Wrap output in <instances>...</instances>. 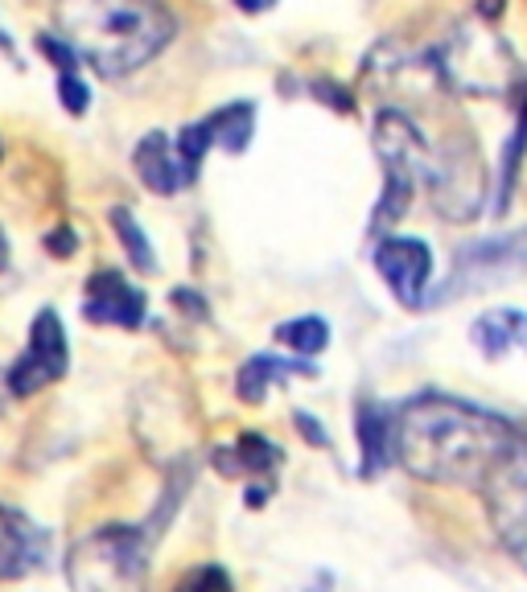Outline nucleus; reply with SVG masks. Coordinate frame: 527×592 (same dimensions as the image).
<instances>
[{"label":"nucleus","instance_id":"8","mask_svg":"<svg viewBox=\"0 0 527 592\" xmlns=\"http://www.w3.org/2000/svg\"><path fill=\"white\" fill-rule=\"evenodd\" d=\"M478 490L487 494V514L499 543L527 572V436H519V444L490 470Z\"/></svg>","mask_w":527,"mask_h":592},{"label":"nucleus","instance_id":"23","mask_svg":"<svg viewBox=\"0 0 527 592\" xmlns=\"http://www.w3.org/2000/svg\"><path fill=\"white\" fill-rule=\"evenodd\" d=\"M33 46H38V55L46 58L50 67L62 70V75H75V70H79V50H75L62 33H38Z\"/></svg>","mask_w":527,"mask_h":592},{"label":"nucleus","instance_id":"29","mask_svg":"<svg viewBox=\"0 0 527 592\" xmlns=\"http://www.w3.org/2000/svg\"><path fill=\"white\" fill-rule=\"evenodd\" d=\"M174 305L189 317H203L206 322V300L198 293H189V288H174Z\"/></svg>","mask_w":527,"mask_h":592},{"label":"nucleus","instance_id":"2","mask_svg":"<svg viewBox=\"0 0 527 592\" xmlns=\"http://www.w3.org/2000/svg\"><path fill=\"white\" fill-rule=\"evenodd\" d=\"M62 38L104 79H124L174 41V17L157 0H62Z\"/></svg>","mask_w":527,"mask_h":592},{"label":"nucleus","instance_id":"20","mask_svg":"<svg viewBox=\"0 0 527 592\" xmlns=\"http://www.w3.org/2000/svg\"><path fill=\"white\" fill-rule=\"evenodd\" d=\"M108 218H111L116 239L124 243V251H128V259H133V268L136 272H157V256H153L149 239H145V230H140V223H136L133 210H128V206H111Z\"/></svg>","mask_w":527,"mask_h":592},{"label":"nucleus","instance_id":"16","mask_svg":"<svg viewBox=\"0 0 527 592\" xmlns=\"http://www.w3.org/2000/svg\"><path fill=\"white\" fill-rule=\"evenodd\" d=\"M293 375L313 378L318 375V366L297 363V358H276V354H252V358L240 366V375H235V391H240L244 404H260L276 383H284V378H293Z\"/></svg>","mask_w":527,"mask_h":592},{"label":"nucleus","instance_id":"33","mask_svg":"<svg viewBox=\"0 0 527 592\" xmlns=\"http://www.w3.org/2000/svg\"><path fill=\"white\" fill-rule=\"evenodd\" d=\"M0 157H4V148H0Z\"/></svg>","mask_w":527,"mask_h":592},{"label":"nucleus","instance_id":"12","mask_svg":"<svg viewBox=\"0 0 527 592\" xmlns=\"http://www.w3.org/2000/svg\"><path fill=\"white\" fill-rule=\"evenodd\" d=\"M50 555V535L29 514L13 511L0 502V580H21L33 568L46 564Z\"/></svg>","mask_w":527,"mask_h":592},{"label":"nucleus","instance_id":"7","mask_svg":"<svg viewBox=\"0 0 527 592\" xmlns=\"http://www.w3.org/2000/svg\"><path fill=\"white\" fill-rule=\"evenodd\" d=\"M527 272V230H507L499 239H482L461 247L453 259V272L433 293L429 305H446L453 296L487 293L495 284H511Z\"/></svg>","mask_w":527,"mask_h":592},{"label":"nucleus","instance_id":"26","mask_svg":"<svg viewBox=\"0 0 527 592\" xmlns=\"http://www.w3.org/2000/svg\"><path fill=\"white\" fill-rule=\"evenodd\" d=\"M41 247H46L55 259H70L75 251H79V235H75L70 227H55L41 235Z\"/></svg>","mask_w":527,"mask_h":592},{"label":"nucleus","instance_id":"13","mask_svg":"<svg viewBox=\"0 0 527 592\" xmlns=\"http://www.w3.org/2000/svg\"><path fill=\"white\" fill-rule=\"evenodd\" d=\"M392 416L388 407L363 395L359 407H354V436H359V453H363V465H359V477H379V473L392 465Z\"/></svg>","mask_w":527,"mask_h":592},{"label":"nucleus","instance_id":"11","mask_svg":"<svg viewBox=\"0 0 527 592\" xmlns=\"http://www.w3.org/2000/svg\"><path fill=\"white\" fill-rule=\"evenodd\" d=\"M145 309L149 300L140 288L124 280V272L116 268H99L87 280V300H82V317L95 325H124V329H136L145 322Z\"/></svg>","mask_w":527,"mask_h":592},{"label":"nucleus","instance_id":"19","mask_svg":"<svg viewBox=\"0 0 527 592\" xmlns=\"http://www.w3.org/2000/svg\"><path fill=\"white\" fill-rule=\"evenodd\" d=\"M527 157V79L519 87V120H515V136L507 140L502 148V169H499V189H495V215H507L511 210V198H515V181H519V165Z\"/></svg>","mask_w":527,"mask_h":592},{"label":"nucleus","instance_id":"32","mask_svg":"<svg viewBox=\"0 0 527 592\" xmlns=\"http://www.w3.org/2000/svg\"><path fill=\"white\" fill-rule=\"evenodd\" d=\"M9 268V243H4V230H0V272Z\"/></svg>","mask_w":527,"mask_h":592},{"label":"nucleus","instance_id":"14","mask_svg":"<svg viewBox=\"0 0 527 592\" xmlns=\"http://www.w3.org/2000/svg\"><path fill=\"white\" fill-rule=\"evenodd\" d=\"M470 337L478 354L490 363H502L511 351L527 354V313L519 309H487L482 317H474Z\"/></svg>","mask_w":527,"mask_h":592},{"label":"nucleus","instance_id":"5","mask_svg":"<svg viewBox=\"0 0 527 592\" xmlns=\"http://www.w3.org/2000/svg\"><path fill=\"white\" fill-rule=\"evenodd\" d=\"M433 70L437 79H446L453 91L474 95V99H490V95L511 91L519 62H515L511 46L499 33L487 29H453V38L441 41L433 50Z\"/></svg>","mask_w":527,"mask_h":592},{"label":"nucleus","instance_id":"9","mask_svg":"<svg viewBox=\"0 0 527 592\" xmlns=\"http://www.w3.org/2000/svg\"><path fill=\"white\" fill-rule=\"evenodd\" d=\"M70 351H67V334H62V317L55 309H41L29 325V346L26 354L13 363L9 371V391L17 399H26L33 391L50 387L67 375Z\"/></svg>","mask_w":527,"mask_h":592},{"label":"nucleus","instance_id":"17","mask_svg":"<svg viewBox=\"0 0 527 592\" xmlns=\"http://www.w3.org/2000/svg\"><path fill=\"white\" fill-rule=\"evenodd\" d=\"M281 448L260 436V432H244L231 448H215V470L223 477H244V473H272L281 465Z\"/></svg>","mask_w":527,"mask_h":592},{"label":"nucleus","instance_id":"4","mask_svg":"<svg viewBox=\"0 0 527 592\" xmlns=\"http://www.w3.org/2000/svg\"><path fill=\"white\" fill-rule=\"evenodd\" d=\"M371 145H375V157L383 165V194H379L375 210H371V223H367V235L371 239H383L388 230H396V223L408 215L412 206V194H417V177L420 165H424V136L412 124V116L400 108H383L371 124Z\"/></svg>","mask_w":527,"mask_h":592},{"label":"nucleus","instance_id":"18","mask_svg":"<svg viewBox=\"0 0 527 592\" xmlns=\"http://www.w3.org/2000/svg\"><path fill=\"white\" fill-rule=\"evenodd\" d=\"M206 128H211V145L227 148V152H244L252 145V132H256V103L235 99L227 108L211 111Z\"/></svg>","mask_w":527,"mask_h":592},{"label":"nucleus","instance_id":"27","mask_svg":"<svg viewBox=\"0 0 527 592\" xmlns=\"http://www.w3.org/2000/svg\"><path fill=\"white\" fill-rule=\"evenodd\" d=\"M297 428H301V436H305V441L313 444V448H330V436H325L322 432V424H318V420L310 416V412H297Z\"/></svg>","mask_w":527,"mask_h":592},{"label":"nucleus","instance_id":"28","mask_svg":"<svg viewBox=\"0 0 527 592\" xmlns=\"http://www.w3.org/2000/svg\"><path fill=\"white\" fill-rule=\"evenodd\" d=\"M313 91L322 95V103H334V108H339V111H354L351 95L342 91L339 82H313Z\"/></svg>","mask_w":527,"mask_h":592},{"label":"nucleus","instance_id":"22","mask_svg":"<svg viewBox=\"0 0 527 592\" xmlns=\"http://www.w3.org/2000/svg\"><path fill=\"white\" fill-rule=\"evenodd\" d=\"M206 152H211V128H206V120L186 124L177 132V165H182L186 181H198V169H203Z\"/></svg>","mask_w":527,"mask_h":592},{"label":"nucleus","instance_id":"21","mask_svg":"<svg viewBox=\"0 0 527 592\" xmlns=\"http://www.w3.org/2000/svg\"><path fill=\"white\" fill-rule=\"evenodd\" d=\"M276 342L289 346V351L297 354H322L330 346V325L322 317H293V322H281L276 325Z\"/></svg>","mask_w":527,"mask_h":592},{"label":"nucleus","instance_id":"30","mask_svg":"<svg viewBox=\"0 0 527 592\" xmlns=\"http://www.w3.org/2000/svg\"><path fill=\"white\" fill-rule=\"evenodd\" d=\"M269 494H272V482H264V485H252V490H247V506H264V502H269Z\"/></svg>","mask_w":527,"mask_h":592},{"label":"nucleus","instance_id":"10","mask_svg":"<svg viewBox=\"0 0 527 592\" xmlns=\"http://www.w3.org/2000/svg\"><path fill=\"white\" fill-rule=\"evenodd\" d=\"M375 268L404 309H420L424 305V288H429V276H433L429 243L408 239V235H383L375 243Z\"/></svg>","mask_w":527,"mask_h":592},{"label":"nucleus","instance_id":"24","mask_svg":"<svg viewBox=\"0 0 527 592\" xmlns=\"http://www.w3.org/2000/svg\"><path fill=\"white\" fill-rule=\"evenodd\" d=\"M174 592H231V576L218 564H203L189 568L186 576L177 580Z\"/></svg>","mask_w":527,"mask_h":592},{"label":"nucleus","instance_id":"31","mask_svg":"<svg viewBox=\"0 0 527 592\" xmlns=\"http://www.w3.org/2000/svg\"><path fill=\"white\" fill-rule=\"evenodd\" d=\"M235 4H240L244 13H269L276 0H235Z\"/></svg>","mask_w":527,"mask_h":592},{"label":"nucleus","instance_id":"25","mask_svg":"<svg viewBox=\"0 0 527 592\" xmlns=\"http://www.w3.org/2000/svg\"><path fill=\"white\" fill-rule=\"evenodd\" d=\"M58 99H62V108L70 116H87V108H91V87L79 75H58Z\"/></svg>","mask_w":527,"mask_h":592},{"label":"nucleus","instance_id":"3","mask_svg":"<svg viewBox=\"0 0 527 592\" xmlns=\"http://www.w3.org/2000/svg\"><path fill=\"white\" fill-rule=\"evenodd\" d=\"M70 592H145L149 584V531L99 526L82 535L67 555Z\"/></svg>","mask_w":527,"mask_h":592},{"label":"nucleus","instance_id":"6","mask_svg":"<svg viewBox=\"0 0 527 592\" xmlns=\"http://www.w3.org/2000/svg\"><path fill=\"white\" fill-rule=\"evenodd\" d=\"M420 177L429 186L437 215L449 223H470L487 203V161L470 132H453L424 152Z\"/></svg>","mask_w":527,"mask_h":592},{"label":"nucleus","instance_id":"15","mask_svg":"<svg viewBox=\"0 0 527 592\" xmlns=\"http://www.w3.org/2000/svg\"><path fill=\"white\" fill-rule=\"evenodd\" d=\"M133 165H136V177L153 189V194H177L182 186H189L186 174H182V165H177V152L169 148L165 132H149L133 152Z\"/></svg>","mask_w":527,"mask_h":592},{"label":"nucleus","instance_id":"1","mask_svg":"<svg viewBox=\"0 0 527 592\" xmlns=\"http://www.w3.org/2000/svg\"><path fill=\"white\" fill-rule=\"evenodd\" d=\"M524 432L487 407L424 391L392 416V457L437 485H482Z\"/></svg>","mask_w":527,"mask_h":592}]
</instances>
